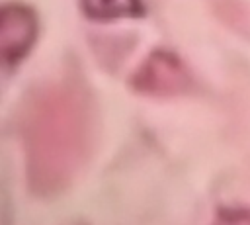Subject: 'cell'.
<instances>
[{"label": "cell", "mask_w": 250, "mask_h": 225, "mask_svg": "<svg viewBox=\"0 0 250 225\" xmlns=\"http://www.w3.org/2000/svg\"><path fill=\"white\" fill-rule=\"evenodd\" d=\"M82 10L94 20L135 18L143 14L141 0H80Z\"/></svg>", "instance_id": "obj_4"}, {"label": "cell", "mask_w": 250, "mask_h": 225, "mask_svg": "<svg viewBox=\"0 0 250 225\" xmlns=\"http://www.w3.org/2000/svg\"><path fill=\"white\" fill-rule=\"evenodd\" d=\"M133 88L137 92L168 98L184 94L189 88V74L186 67L170 53L158 51L152 53L137 70V74L131 80Z\"/></svg>", "instance_id": "obj_2"}, {"label": "cell", "mask_w": 250, "mask_h": 225, "mask_svg": "<svg viewBox=\"0 0 250 225\" xmlns=\"http://www.w3.org/2000/svg\"><path fill=\"white\" fill-rule=\"evenodd\" d=\"M37 31L35 16L20 4L4 6L0 18V55L4 65H16L33 45Z\"/></svg>", "instance_id": "obj_3"}, {"label": "cell", "mask_w": 250, "mask_h": 225, "mask_svg": "<svg viewBox=\"0 0 250 225\" xmlns=\"http://www.w3.org/2000/svg\"><path fill=\"white\" fill-rule=\"evenodd\" d=\"M20 131L29 186L39 194L66 188L92 151L90 94L74 78L31 90L21 106Z\"/></svg>", "instance_id": "obj_1"}]
</instances>
